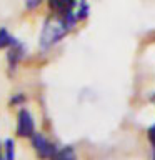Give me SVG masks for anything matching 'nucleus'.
<instances>
[{"label":"nucleus","mask_w":155,"mask_h":160,"mask_svg":"<svg viewBox=\"0 0 155 160\" xmlns=\"http://www.w3.org/2000/svg\"><path fill=\"white\" fill-rule=\"evenodd\" d=\"M5 160H13V142L12 140H7L5 142Z\"/></svg>","instance_id":"nucleus-6"},{"label":"nucleus","mask_w":155,"mask_h":160,"mask_svg":"<svg viewBox=\"0 0 155 160\" xmlns=\"http://www.w3.org/2000/svg\"><path fill=\"white\" fill-rule=\"evenodd\" d=\"M15 42L17 40L10 35L7 28H0V48H10L12 45H15Z\"/></svg>","instance_id":"nucleus-4"},{"label":"nucleus","mask_w":155,"mask_h":160,"mask_svg":"<svg viewBox=\"0 0 155 160\" xmlns=\"http://www.w3.org/2000/svg\"><path fill=\"white\" fill-rule=\"evenodd\" d=\"M0 160H3V157H2V147H0Z\"/></svg>","instance_id":"nucleus-9"},{"label":"nucleus","mask_w":155,"mask_h":160,"mask_svg":"<svg viewBox=\"0 0 155 160\" xmlns=\"http://www.w3.org/2000/svg\"><path fill=\"white\" fill-rule=\"evenodd\" d=\"M68 32V28L65 27V23L60 18L57 20H47L43 23L42 33H40V48L48 50L50 47H53L57 42H60L65 33Z\"/></svg>","instance_id":"nucleus-1"},{"label":"nucleus","mask_w":155,"mask_h":160,"mask_svg":"<svg viewBox=\"0 0 155 160\" xmlns=\"http://www.w3.org/2000/svg\"><path fill=\"white\" fill-rule=\"evenodd\" d=\"M148 137H150V142H152V145H153V148H155V123L150 127V130H148Z\"/></svg>","instance_id":"nucleus-8"},{"label":"nucleus","mask_w":155,"mask_h":160,"mask_svg":"<svg viewBox=\"0 0 155 160\" xmlns=\"http://www.w3.org/2000/svg\"><path fill=\"white\" fill-rule=\"evenodd\" d=\"M53 160H75V152L72 147H65L62 150H58Z\"/></svg>","instance_id":"nucleus-5"},{"label":"nucleus","mask_w":155,"mask_h":160,"mask_svg":"<svg viewBox=\"0 0 155 160\" xmlns=\"http://www.w3.org/2000/svg\"><path fill=\"white\" fill-rule=\"evenodd\" d=\"M40 3H42V0H25V7H27L28 10H33V8H37Z\"/></svg>","instance_id":"nucleus-7"},{"label":"nucleus","mask_w":155,"mask_h":160,"mask_svg":"<svg viewBox=\"0 0 155 160\" xmlns=\"http://www.w3.org/2000/svg\"><path fill=\"white\" fill-rule=\"evenodd\" d=\"M32 143H33V148H35V152H37V155L40 158L53 160L57 152H58V148L55 147L48 138H45L43 135H40V133H35L32 137Z\"/></svg>","instance_id":"nucleus-2"},{"label":"nucleus","mask_w":155,"mask_h":160,"mask_svg":"<svg viewBox=\"0 0 155 160\" xmlns=\"http://www.w3.org/2000/svg\"><path fill=\"white\" fill-rule=\"evenodd\" d=\"M17 133L20 135V137H30V138H32L33 135H35V123H33V117L27 112V110H20V113H18Z\"/></svg>","instance_id":"nucleus-3"}]
</instances>
